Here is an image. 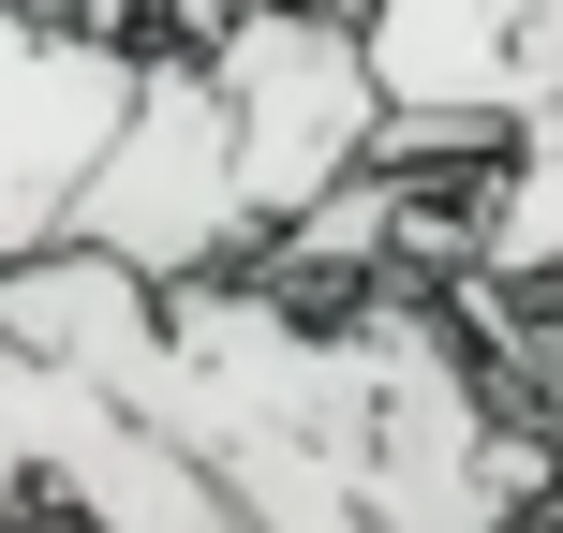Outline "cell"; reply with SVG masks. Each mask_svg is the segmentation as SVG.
Returning <instances> with one entry per match:
<instances>
[{"label": "cell", "mask_w": 563, "mask_h": 533, "mask_svg": "<svg viewBox=\"0 0 563 533\" xmlns=\"http://www.w3.org/2000/svg\"><path fill=\"white\" fill-rule=\"evenodd\" d=\"M208 75H223L238 178H253L267 253L311 223V208H341L371 164H386V134H400L386 75H371V15H341V0H282V15L223 30V45H208Z\"/></svg>", "instance_id": "6da1fadb"}, {"label": "cell", "mask_w": 563, "mask_h": 533, "mask_svg": "<svg viewBox=\"0 0 563 533\" xmlns=\"http://www.w3.org/2000/svg\"><path fill=\"white\" fill-rule=\"evenodd\" d=\"M148 104V45L59 15V0H0V281L75 253L89 178L119 164Z\"/></svg>", "instance_id": "7a4b0ae2"}, {"label": "cell", "mask_w": 563, "mask_h": 533, "mask_svg": "<svg viewBox=\"0 0 563 533\" xmlns=\"http://www.w3.org/2000/svg\"><path fill=\"white\" fill-rule=\"evenodd\" d=\"M253 178H238V119H223V75L178 45H148V104L134 134H119V164L89 178V223L75 253L134 267L148 297H194V281H238V253H253Z\"/></svg>", "instance_id": "3957f363"}, {"label": "cell", "mask_w": 563, "mask_h": 533, "mask_svg": "<svg viewBox=\"0 0 563 533\" xmlns=\"http://www.w3.org/2000/svg\"><path fill=\"white\" fill-rule=\"evenodd\" d=\"M371 75L400 119H475L519 148L563 89V0H371Z\"/></svg>", "instance_id": "277c9868"}, {"label": "cell", "mask_w": 563, "mask_h": 533, "mask_svg": "<svg viewBox=\"0 0 563 533\" xmlns=\"http://www.w3.org/2000/svg\"><path fill=\"white\" fill-rule=\"evenodd\" d=\"M460 237H475L489 281H563V148H519V164L475 178V208H460Z\"/></svg>", "instance_id": "5b68a950"}, {"label": "cell", "mask_w": 563, "mask_h": 533, "mask_svg": "<svg viewBox=\"0 0 563 533\" xmlns=\"http://www.w3.org/2000/svg\"><path fill=\"white\" fill-rule=\"evenodd\" d=\"M519 148H563V89H549V104H534V119H519Z\"/></svg>", "instance_id": "8992f818"}, {"label": "cell", "mask_w": 563, "mask_h": 533, "mask_svg": "<svg viewBox=\"0 0 563 533\" xmlns=\"http://www.w3.org/2000/svg\"><path fill=\"white\" fill-rule=\"evenodd\" d=\"M534 533H549V519H534Z\"/></svg>", "instance_id": "52a82bcc"}]
</instances>
